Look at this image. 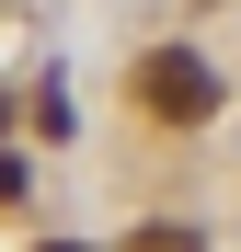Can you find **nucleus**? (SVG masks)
Instances as JSON below:
<instances>
[{
	"label": "nucleus",
	"mask_w": 241,
	"mask_h": 252,
	"mask_svg": "<svg viewBox=\"0 0 241 252\" xmlns=\"http://www.w3.org/2000/svg\"><path fill=\"white\" fill-rule=\"evenodd\" d=\"M127 252H207V241H195V229H184V218H149V229H138V241H127Z\"/></svg>",
	"instance_id": "nucleus-2"
},
{
	"label": "nucleus",
	"mask_w": 241,
	"mask_h": 252,
	"mask_svg": "<svg viewBox=\"0 0 241 252\" xmlns=\"http://www.w3.org/2000/svg\"><path fill=\"white\" fill-rule=\"evenodd\" d=\"M34 252H80V241H34Z\"/></svg>",
	"instance_id": "nucleus-3"
},
{
	"label": "nucleus",
	"mask_w": 241,
	"mask_h": 252,
	"mask_svg": "<svg viewBox=\"0 0 241 252\" xmlns=\"http://www.w3.org/2000/svg\"><path fill=\"white\" fill-rule=\"evenodd\" d=\"M127 80H138V115H161V126H207L218 115V69L195 58V46H149Z\"/></svg>",
	"instance_id": "nucleus-1"
}]
</instances>
